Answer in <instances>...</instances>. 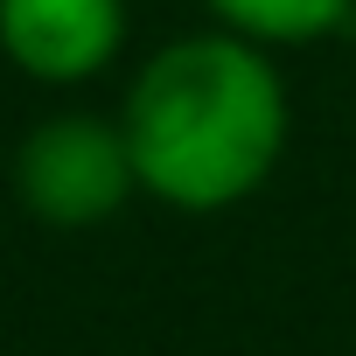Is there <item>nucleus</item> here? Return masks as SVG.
I'll use <instances>...</instances> for the list:
<instances>
[{"mask_svg": "<svg viewBox=\"0 0 356 356\" xmlns=\"http://www.w3.org/2000/svg\"><path fill=\"white\" fill-rule=\"evenodd\" d=\"M273 56L280 49L217 22L140 56L119 98L140 196L182 217H224L273 182L293 133V98Z\"/></svg>", "mask_w": 356, "mask_h": 356, "instance_id": "1", "label": "nucleus"}, {"mask_svg": "<svg viewBox=\"0 0 356 356\" xmlns=\"http://www.w3.org/2000/svg\"><path fill=\"white\" fill-rule=\"evenodd\" d=\"M15 203L49 231H98L140 196L119 112H49L15 140Z\"/></svg>", "mask_w": 356, "mask_h": 356, "instance_id": "2", "label": "nucleus"}, {"mask_svg": "<svg viewBox=\"0 0 356 356\" xmlns=\"http://www.w3.org/2000/svg\"><path fill=\"white\" fill-rule=\"evenodd\" d=\"M126 49V0H0V56L29 84H91Z\"/></svg>", "mask_w": 356, "mask_h": 356, "instance_id": "3", "label": "nucleus"}, {"mask_svg": "<svg viewBox=\"0 0 356 356\" xmlns=\"http://www.w3.org/2000/svg\"><path fill=\"white\" fill-rule=\"evenodd\" d=\"M203 15L266 49H307V42H328L349 29L356 0H203Z\"/></svg>", "mask_w": 356, "mask_h": 356, "instance_id": "4", "label": "nucleus"}]
</instances>
